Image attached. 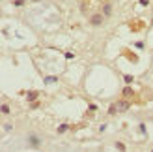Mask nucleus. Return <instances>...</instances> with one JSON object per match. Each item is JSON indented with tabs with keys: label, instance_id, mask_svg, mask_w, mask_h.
<instances>
[{
	"label": "nucleus",
	"instance_id": "nucleus-1",
	"mask_svg": "<svg viewBox=\"0 0 153 152\" xmlns=\"http://www.w3.org/2000/svg\"><path fill=\"white\" fill-rule=\"evenodd\" d=\"M131 105H133V102L125 100V98H120L118 102H114L110 107H108V113H110V115H116V113H125V111H129Z\"/></svg>",
	"mask_w": 153,
	"mask_h": 152
},
{
	"label": "nucleus",
	"instance_id": "nucleus-2",
	"mask_svg": "<svg viewBox=\"0 0 153 152\" xmlns=\"http://www.w3.org/2000/svg\"><path fill=\"white\" fill-rule=\"evenodd\" d=\"M88 19H90V25H91V26H101L106 17H105L101 11H91V13L88 15Z\"/></svg>",
	"mask_w": 153,
	"mask_h": 152
},
{
	"label": "nucleus",
	"instance_id": "nucleus-3",
	"mask_svg": "<svg viewBox=\"0 0 153 152\" xmlns=\"http://www.w3.org/2000/svg\"><path fill=\"white\" fill-rule=\"evenodd\" d=\"M99 11H101L105 17H110V15H112V2H110V0H101Z\"/></svg>",
	"mask_w": 153,
	"mask_h": 152
},
{
	"label": "nucleus",
	"instance_id": "nucleus-4",
	"mask_svg": "<svg viewBox=\"0 0 153 152\" xmlns=\"http://www.w3.org/2000/svg\"><path fill=\"white\" fill-rule=\"evenodd\" d=\"M121 98H125V100H129V102H136V92L133 88L125 87L123 90H121Z\"/></svg>",
	"mask_w": 153,
	"mask_h": 152
},
{
	"label": "nucleus",
	"instance_id": "nucleus-5",
	"mask_svg": "<svg viewBox=\"0 0 153 152\" xmlns=\"http://www.w3.org/2000/svg\"><path fill=\"white\" fill-rule=\"evenodd\" d=\"M144 26H146V23L140 21V19H133V21H129V28H131L133 32H138V30H142Z\"/></svg>",
	"mask_w": 153,
	"mask_h": 152
},
{
	"label": "nucleus",
	"instance_id": "nucleus-6",
	"mask_svg": "<svg viewBox=\"0 0 153 152\" xmlns=\"http://www.w3.org/2000/svg\"><path fill=\"white\" fill-rule=\"evenodd\" d=\"M39 98V92H28V102H34Z\"/></svg>",
	"mask_w": 153,
	"mask_h": 152
},
{
	"label": "nucleus",
	"instance_id": "nucleus-7",
	"mask_svg": "<svg viewBox=\"0 0 153 152\" xmlns=\"http://www.w3.org/2000/svg\"><path fill=\"white\" fill-rule=\"evenodd\" d=\"M123 55H125L127 58H131L133 62H136V60H138V58H136V55H133V53H127V51H123Z\"/></svg>",
	"mask_w": 153,
	"mask_h": 152
},
{
	"label": "nucleus",
	"instance_id": "nucleus-8",
	"mask_svg": "<svg viewBox=\"0 0 153 152\" xmlns=\"http://www.w3.org/2000/svg\"><path fill=\"white\" fill-rule=\"evenodd\" d=\"M67 128H69L67 124H62V126L58 128V133H64V132H67Z\"/></svg>",
	"mask_w": 153,
	"mask_h": 152
},
{
	"label": "nucleus",
	"instance_id": "nucleus-9",
	"mask_svg": "<svg viewBox=\"0 0 153 152\" xmlns=\"http://www.w3.org/2000/svg\"><path fill=\"white\" fill-rule=\"evenodd\" d=\"M30 143H32V145H34V147H37V145H39V141H37V139L34 137V135H32V137H30Z\"/></svg>",
	"mask_w": 153,
	"mask_h": 152
},
{
	"label": "nucleus",
	"instance_id": "nucleus-10",
	"mask_svg": "<svg viewBox=\"0 0 153 152\" xmlns=\"http://www.w3.org/2000/svg\"><path fill=\"white\" fill-rule=\"evenodd\" d=\"M2 113H4V115H7V113H10V107H7V105H6V103L2 105Z\"/></svg>",
	"mask_w": 153,
	"mask_h": 152
},
{
	"label": "nucleus",
	"instance_id": "nucleus-11",
	"mask_svg": "<svg viewBox=\"0 0 153 152\" xmlns=\"http://www.w3.org/2000/svg\"><path fill=\"white\" fill-rule=\"evenodd\" d=\"M125 83H133V77H131V75H125Z\"/></svg>",
	"mask_w": 153,
	"mask_h": 152
},
{
	"label": "nucleus",
	"instance_id": "nucleus-12",
	"mask_svg": "<svg viewBox=\"0 0 153 152\" xmlns=\"http://www.w3.org/2000/svg\"><path fill=\"white\" fill-rule=\"evenodd\" d=\"M140 4H142V6H148V4H149V0H140Z\"/></svg>",
	"mask_w": 153,
	"mask_h": 152
}]
</instances>
